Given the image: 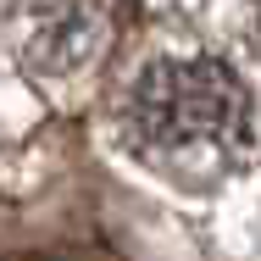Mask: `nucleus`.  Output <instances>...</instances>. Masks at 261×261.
<instances>
[{"label": "nucleus", "instance_id": "nucleus-1", "mask_svg": "<svg viewBox=\"0 0 261 261\" xmlns=\"http://www.w3.org/2000/svg\"><path fill=\"white\" fill-rule=\"evenodd\" d=\"M250 95L211 56H172L145 67L122 100L128 150L178 189H206L250 156Z\"/></svg>", "mask_w": 261, "mask_h": 261}, {"label": "nucleus", "instance_id": "nucleus-2", "mask_svg": "<svg viewBox=\"0 0 261 261\" xmlns=\"http://www.w3.org/2000/svg\"><path fill=\"white\" fill-rule=\"evenodd\" d=\"M117 0H17L6 17V45L39 84H89L117 45Z\"/></svg>", "mask_w": 261, "mask_h": 261}]
</instances>
